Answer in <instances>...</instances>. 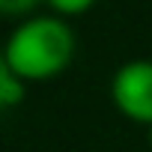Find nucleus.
<instances>
[{
    "instance_id": "nucleus-2",
    "label": "nucleus",
    "mask_w": 152,
    "mask_h": 152,
    "mask_svg": "<svg viewBox=\"0 0 152 152\" xmlns=\"http://www.w3.org/2000/svg\"><path fill=\"white\" fill-rule=\"evenodd\" d=\"M110 96L122 116L152 125V60H131L119 66L110 81Z\"/></svg>"
},
{
    "instance_id": "nucleus-5",
    "label": "nucleus",
    "mask_w": 152,
    "mask_h": 152,
    "mask_svg": "<svg viewBox=\"0 0 152 152\" xmlns=\"http://www.w3.org/2000/svg\"><path fill=\"white\" fill-rule=\"evenodd\" d=\"M39 0H0V15H27Z\"/></svg>"
},
{
    "instance_id": "nucleus-6",
    "label": "nucleus",
    "mask_w": 152,
    "mask_h": 152,
    "mask_svg": "<svg viewBox=\"0 0 152 152\" xmlns=\"http://www.w3.org/2000/svg\"><path fill=\"white\" fill-rule=\"evenodd\" d=\"M149 143H152V125H149Z\"/></svg>"
},
{
    "instance_id": "nucleus-4",
    "label": "nucleus",
    "mask_w": 152,
    "mask_h": 152,
    "mask_svg": "<svg viewBox=\"0 0 152 152\" xmlns=\"http://www.w3.org/2000/svg\"><path fill=\"white\" fill-rule=\"evenodd\" d=\"M51 3V9L54 12H60V15H81V12H87L96 0H48Z\"/></svg>"
},
{
    "instance_id": "nucleus-3",
    "label": "nucleus",
    "mask_w": 152,
    "mask_h": 152,
    "mask_svg": "<svg viewBox=\"0 0 152 152\" xmlns=\"http://www.w3.org/2000/svg\"><path fill=\"white\" fill-rule=\"evenodd\" d=\"M24 81H18L15 75L9 72L6 60H3V51H0V110L6 107H15L21 99H24Z\"/></svg>"
},
{
    "instance_id": "nucleus-1",
    "label": "nucleus",
    "mask_w": 152,
    "mask_h": 152,
    "mask_svg": "<svg viewBox=\"0 0 152 152\" xmlns=\"http://www.w3.org/2000/svg\"><path fill=\"white\" fill-rule=\"evenodd\" d=\"M75 57V33L63 18H27L6 39L3 60L18 81H48Z\"/></svg>"
}]
</instances>
